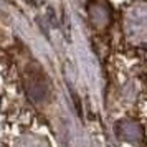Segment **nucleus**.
Returning a JSON list of instances; mask_svg holds the SVG:
<instances>
[{
  "label": "nucleus",
  "mask_w": 147,
  "mask_h": 147,
  "mask_svg": "<svg viewBox=\"0 0 147 147\" xmlns=\"http://www.w3.org/2000/svg\"><path fill=\"white\" fill-rule=\"evenodd\" d=\"M126 32H134V36L139 35V38H144L146 33V7L144 2L137 5H132V8L126 15Z\"/></svg>",
  "instance_id": "1"
},
{
  "label": "nucleus",
  "mask_w": 147,
  "mask_h": 147,
  "mask_svg": "<svg viewBox=\"0 0 147 147\" xmlns=\"http://www.w3.org/2000/svg\"><path fill=\"white\" fill-rule=\"evenodd\" d=\"M89 18L96 28H106L111 22V10L104 2L94 0L89 3Z\"/></svg>",
  "instance_id": "2"
}]
</instances>
